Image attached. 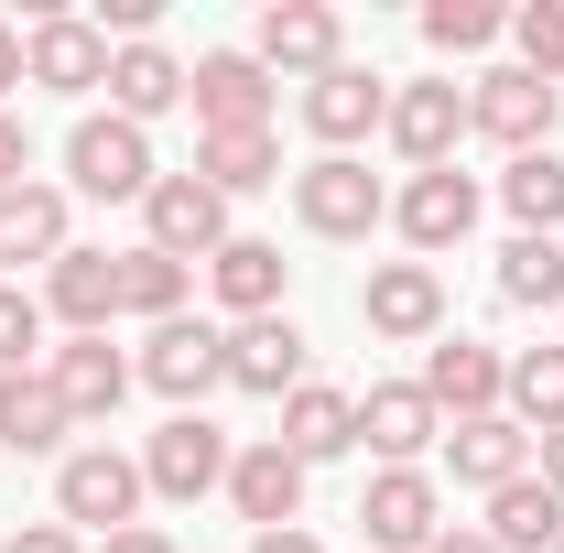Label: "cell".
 I'll return each mask as SVG.
<instances>
[{"label":"cell","instance_id":"obj_1","mask_svg":"<svg viewBox=\"0 0 564 553\" xmlns=\"http://www.w3.org/2000/svg\"><path fill=\"white\" fill-rule=\"evenodd\" d=\"M66 185H76V196H98V207H141V196L163 185L152 131L120 120V109H87V120L66 131Z\"/></svg>","mask_w":564,"mask_h":553},{"label":"cell","instance_id":"obj_24","mask_svg":"<svg viewBox=\"0 0 564 553\" xmlns=\"http://www.w3.org/2000/svg\"><path fill=\"white\" fill-rule=\"evenodd\" d=\"M445 467H456V488H510V478H532V434L510 413L445 423Z\"/></svg>","mask_w":564,"mask_h":553},{"label":"cell","instance_id":"obj_8","mask_svg":"<svg viewBox=\"0 0 564 553\" xmlns=\"http://www.w3.org/2000/svg\"><path fill=\"white\" fill-rule=\"evenodd\" d=\"M358 532H369V553H434V532H445L434 467H380L358 488Z\"/></svg>","mask_w":564,"mask_h":553},{"label":"cell","instance_id":"obj_13","mask_svg":"<svg viewBox=\"0 0 564 553\" xmlns=\"http://www.w3.org/2000/svg\"><path fill=\"white\" fill-rule=\"evenodd\" d=\"M141 488H152V499H207V488H228V434H217L207 413H174L141 445Z\"/></svg>","mask_w":564,"mask_h":553},{"label":"cell","instance_id":"obj_32","mask_svg":"<svg viewBox=\"0 0 564 553\" xmlns=\"http://www.w3.org/2000/svg\"><path fill=\"white\" fill-rule=\"evenodd\" d=\"M499 304L554 315L564 304V239H510V250H499Z\"/></svg>","mask_w":564,"mask_h":553},{"label":"cell","instance_id":"obj_44","mask_svg":"<svg viewBox=\"0 0 564 553\" xmlns=\"http://www.w3.org/2000/svg\"><path fill=\"white\" fill-rule=\"evenodd\" d=\"M554 553H564V543H554Z\"/></svg>","mask_w":564,"mask_h":553},{"label":"cell","instance_id":"obj_14","mask_svg":"<svg viewBox=\"0 0 564 553\" xmlns=\"http://www.w3.org/2000/svg\"><path fill=\"white\" fill-rule=\"evenodd\" d=\"M250 55H261L272 76H304V87H315L326 66H348V22H337L326 0H272V11H261V44H250Z\"/></svg>","mask_w":564,"mask_h":553},{"label":"cell","instance_id":"obj_9","mask_svg":"<svg viewBox=\"0 0 564 553\" xmlns=\"http://www.w3.org/2000/svg\"><path fill=\"white\" fill-rule=\"evenodd\" d=\"M22 87H55V98L109 87V33H98L87 11H33V33H22Z\"/></svg>","mask_w":564,"mask_h":553},{"label":"cell","instance_id":"obj_5","mask_svg":"<svg viewBox=\"0 0 564 553\" xmlns=\"http://www.w3.org/2000/svg\"><path fill=\"white\" fill-rule=\"evenodd\" d=\"M141 380L174 402V413H196L207 391H228V326H207V315H174V326H152L131 358Z\"/></svg>","mask_w":564,"mask_h":553},{"label":"cell","instance_id":"obj_2","mask_svg":"<svg viewBox=\"0 0 564 553\" xmlns=\"http://www.w3.org/2000/svg\"><path fill=\"white\" fill-rule=\"evenodd\" d=\"M141 499H152L141 488V456H120V445H66V467H55V521L66 532H98L109 543V532L141 521Z\"/></svg>","mask_w":564,"mask_h":553},{"label":"cell","instance_id":"obj_23","mask_svg":"<svg viewBox=\"0 0 564 553\" xmlns=\"http://www.w3.org/2000/svg\"><path fill=\"white\" fill-rule=\"evenodd\" d=\"M282 456H304V467H326V456H348L358 445V391H337V380H304L293 402H282Z\"/></svg>","mask_w":564,"mask_h":553},{"label":"cell","instance_id":"obj_40","mask_svg":"<svg viewBox=\"0 0 564 553\" xmlns=\"http://www.w3.org/2000/svg\"><path fill=\"white\" fill-rule=\"evenodd\" d=\"M98 553H174V532H152V521H131V532H109Z\"/></svg>","mask_w":564,"mask_h":553},{"label":"cell","instance_id":"obj_25","mask_svg":"<svg viewBox=\"0 0 564 553\" xmlns=\"http://www.w3.org/2000/svg\"><path fill=\"white\" fill-rule=\"evenodd\" d=\"M76 239H66V185H11L0 196V272H22V261H66Z\"/></svg>","mask_w":564,"mask_h":553},{"label":"cell","instance_id":"obj_16","mask_svg":"<svg viewBox=\"0 0 564 553\" xmlns=\"http://www.w3.org/2000/svg\"><path fill=\"white\" fill-rule=\"evenodd\" d=\"M315 369H304V326L293 315H250V326H228V391H250V402H293Z\"/></svg>","mask_w":564,"mask_h":553},{"label":"cell","instance_id":"obj_15","mask_svg":"<svg viewBox=\"0 0 564 553\" xmlns=\"http://www.w3.org/2000/svg\"><path fill=\"white\" fill-rule=\"evenodd\" d=\"M478 207H489V196H478V174L434 163V174H413V185L391 196V228H402V239H413L423 261H434V250H456V239L478 228Z\"/></svg>","mask_w":564,"mask_h":553},{"label":"cell","instance_id":"obj_4","mask_svg":"<svg viewBox=\"0 0 564 553\" xmlns=\"http://www.w3.org/2000/svg\"><path fill=\"white\" fill-rule=\"evenodd\" d=\"M554 120H564V87H543L532 66H489L467 87V131H489L510 163L521 152H554Z\"/></svg>","mask_w":564,"mask_h":553},{"label":"cell","instance_id":"obj_28","mask_svg":"<svg viewBox=\"0 0 564 553\" xmlns=\"http://www.w3.org/2000/svg\"><path fill=\"white\" fill-rule=\"evenodd\" d=\"M499 553H554L564 543V499L543 478H510V488H489V521H478Z\"/></svg>","mask_w":564,"mask_h":553},{"label":"cell","instance_id":"obj_22","mask_svg":"<svg viewBox=\"0 0 564 553\" xmlns=\"http://www.w3.org/2000/svg\"><path fill=\"white\" fill-rule=\"evenodd\" d=\"M66 434H76V413H66V391H55L44 369H11V380H0V445H11V456H55V467H66Z\"/></svg>","mask_w":564,"mask_h":553},{"label":"cell","instance_id":"obj_37","mask_svg":"<svg viewBox=\"0 0 564 553\" xmlns=\"http://www.w3.org/2000/svg\"><path fill=\"white\" fill-rule=\"evenodd\" d=\"M11 185H33V131L0 109V196H11Z\"/></svg>","mask_w":564,"mask_h":553},{"label":"cell","instance_id":"obj_20","mask_svg":"<svg viewBox=\"0 0 564 553\" xmlns=\"http://www.w3.org/2000/svg\"><path fill=\"white\" fill-rule=\"evenodd\" d=\"M44 315L66 337H109V315H120V250H66L44 272Z\"/></svg>","mask_w":564,"mask_h":553},{"label":"cell","instance_id":"obj_6","mask_svg":"<svg viewBox=\"0 0 564 553\" xmlns=\"http://www.w3.org/2000/svg\"><path fill=\"white\" fill-rule=\"evenodd\" d=\"M141 250H163V261H217V250H228V196H217L207 174H163V185L141 196Z\"/></svg>","mask_w":564,"mask_h":553},{"label":"cell","instance_id":"obj_33","mask_svg":"<svg viewBox=\"0 0 564 553\" xmlns=\"http://www.w3.org/2000/svg\"><path fill=\"white\" fill-rule=\"evenodd\" d=\"M510 423L521 434H554L564 423V347H521L510 358Z\"/></svg>","mask_w":564,"mask_h":553},{"label":"cell","instance_id":"obj_21","mask_svg":"<svg viewBox=\"0 0 564 553\" xmlns=\"http://www.w3.org/2000/svg\"><path fill=\"white\" fill-rule=\"evenodd\" d=\"M44 380L66 391V413H76V423H109L120 402H131V380H141V369H131V358H120L109 337H66L55 358H44Z\"/></svg>","mask_w":564,"mask_h":553},{"label":"cell","instance_id":"obj_27","mask_svg":"<svg viewBox=\"0 0 564 553\" xmlns=\"http://www.w3.org/2000/svg\"><path fill=\"white\" fill-rule=\"evenodd\" d=\"M207 293L239 315V326H250V315H282V250L272 239H228V250L207 261Z\"/></svg>","mask_w":564,"mask_h":553},{"label":"cell","instance_id":"obj_42","mask_svg":"<svg viewBox=\"0 0 564 553\" xmlns=\"http://www.w3.org/2000/svg\"><path fill=\"white\" fill-rule=\"evenodd\" d=\"M250 553H326V543H315V532L293 521V532H250Z\"/></svg>","mask_w":564,"mask_h":553},{"label":"cell","instance_id":"obj_29","mask_svg":"<svg viewBox=\"0 0 564 553\" xmlns=\"http://www.w3.org/2000/svg\"><path fill=\"white\" fill-rule=\"evenodd\" d=\"M196 174L217 196H261V185H282V141L272 131H196Z\"/></svg>","mask_w":564,"mask_h":553},{"label":"cell","instance_id":"obj_19","mask_svg":"<svg viewBox=\"0 0 564 553\" xmlns=\"http://www.w3.org/2000/svg\"><path fill=\"white\" fill-rule=\"evenodd\" d=\"M380 120H391V87H380L369 66H326L315 87H304V131L326 141V152H358Z\"/></svg>","mask_w":564,"mask_h":553},{"label":"cell","instance_id":"obj_12","mask_svg":"<svg viewBox=\"0 0 564 553\" xmlns=\"http://www.w3.org/2000/svg\"><path fill=\"white\" fill-rule=\"evenodd\" d=\"M391 152L413 163V174H434V163H456V141H467V87L456 76H423V87H391Z\"/></svg>","mask_w":564,"mask_h":553},{"label":"cell","instance_id":"obj_11","mask_svg":"<svg viewBox=\"0 0 564 553\" xmlns=\"http://www.w3.org/2000/svg\"><path fill=\"white\" fill-rule=\"evenodd\" d=\"M423 402L445 423H478V413H510V358L478 337H434L423 347Z\"/></svg>","mask_w":564,"mask_h":553},{"label":"cell","instance_id":"obj_18","mask_svg":"<svg viewBox=\"0 0 564 553\" xmlns=\"http://www.w3.org/2000/svg\"><path fill=\"white\" fill-rule=\"evenodd\" d=\"M358 445H369L380 467H423V456L445 445V413L423 402V380H380V391L358 402Z\"/></svg>","mask_w":564,"mask_h":553},{"label":"cell","instance_id":"obj_35","mask_svg":"<svg viewBox=\"0 0 564 553\" xmlns=\"http://www.w3.org/2000/svg\"><path fill=\"white\" fill-rule=\"evenodd\" d=\"M510 44H521V66L543 87H564V0H521L510 11Z\"/></svg>","mask_w":564,"mask_h":553},{"label":"cell","instance_id":"obj_3","mask_svg":"<svg viewBox=\"0 0 564 553\" xmlns=\"http://www.w3.org/2000/svg\"><path fill=\"white\" fill-rule=\"evenodd\" d=\"M293 217H304V239H369V228L391 217V185H380L358 152H315V163L293 174Z\"/></svg>","mask_w":564,"mask_h":553},{"label":"cell","instance_id":"obj_36","mask_svg":"<svg viewBox=\"0 0 564 553\" xmlns=\"http://www.w3.org/2000/svg\"><path fill=\"white\" fill-rule=\"evenodd\" d=\"M33 347H44V304H33L22 282H0V380L33 369Z\"/></svg>","mask_w":564,"mask_h":553},{"label":"cell","instance_id":"obj_43","mask_svg":"<svg viewBox=\"0 0 564 553\" xmlns=\"http://www.w3.org/2000/svg\"><path fill=\"white\" fill-rule=\"evenodd\" d=\"M0 87H22V22H0Z\"/></svg>","mask_w":564,"mask_h":553},{"label":"cell","instance_id":"obj_38","mask_svg":"<svg viewBox=\"0 0 564 553\" xmlns=\"http://www.w3.org/2000/svg\"><path fill=\"white\" fill-rule=\"evenodd\" d=\"M0 553H87V543H76L66 521H22V532H11V543H0Z\"/></svg>","mask_w":564,"mask_h":553},{"label":"cell","instance_id":"obj_39","mask_svg":"<svg viewBox=\"0 0 564 553\" xmlns=\"http://www.w3.org/2000/svg\"><path fill=\"white\" fill-rule=\"evenodd\" d=\"M532 456H543L532 478H543V488H554V499H564V423H554V434H532Z\"/></svg>","mask_w":564,"mask_h":553},{"label":"cell","instance_id":"obj_7","mask_svg":"<svg viewBox=\"0 0 564 553\" xmlns=\"http://www.w3.org/2000/svg\"><path fill=\"white\" fill-rule=\"evenodd\" d=\"M358 326L391 337V347H434L445 337V272L434 261H380L358 282Z\"/></svg>","mask_w":564,"mask_h":553},{"label":"cell","instance_id":"obj_10","mask_svg":"<svg viewBox=\"0 0 564 553\" xmlns=\"http://www.w3.org/2000/svg\"><path fill=\"white\" fill-rule=\"evenodd\" d=\"M185 98H196V131H272L282 76L261 55H196L185 66Z\"/></svg>","mask_w":564,"mask_h":553},{"label":"cell","instance_id":"obj_26","mask_svg":"<svg viewBox=\"0 0 564 553\" xmlns=\"http://www.w3.org/2000/svg\"><path fill=\"white\" fill-rule=\"evenodd\" d=\"M109 109H120V120H163V109H185V66H174L163 44H109Z\"/></svg>","mask_w":564,"mask_h":553},{"label":"cell","instance_id":"obj_30","mask_svg":"<svg viewBox=\"0 0 564 553\" xmlns=\"http://www.w3.org/2000/svg\"><path fill=\"white\" fill-rule=\"evenodd\" d=\"M185 293H196V261L120 250V315H141V326H174V315H185Z\"/></svg>","mask_w":564,"mask_h":553},{"label":"cell","instance_id":"obj_17","mask_svg":"<svg viewBox=\"0 0 564 553\" xmlns=\"http://www.w3.org/2000/svg\"><path fill=\"white\" fill-rule=\"evenodd\" d=\"M304 478H315V467H304V456H282L272 434H261V445H239V456H228V510H239L250 532H293V521H304Z\"/></svg>","mask_w":564,"mask_h":553},{"label":"cell","instance_id":"obj_34","mask_svg":"<svg viewBox=\"0 0 564 553\" xmlns=\"http://www.w3.org/2000/svg\"><path fill=\"white\" fill-rule=\"evenodd\" d=\"M499 33H510L499 0H423V44H434V55H489Z\"/></svg>","mask_w":564,"mask_h":553},{"label":"cell","instance_id":"obj_31","mask_svg":"<svg viewBox=\"0 0 564 553\" xmlns=\"http://www.w3.org/2000/svg\"><path fill=\"white\" fill-rule=\"evenodd\" d=\"M499 207L521 217V239H554L564 228V152H521V163L499 174Z\"/></svg>","mask_w":564,"mask_h":553},{"label":"cell","instance_id":"obj_41","mask_svg":"<svg viewBox=\"0 0 564 553\" xmlns=\"http://www.w3.org/2000/svg\"><path fill=\"white\" fill-rule=\"evenodd\" d=\"M434 553H499V543L478 532V521H445V532H434Z\"/></svg>","mask_w":564,"mask_h":553}]
</instances>
